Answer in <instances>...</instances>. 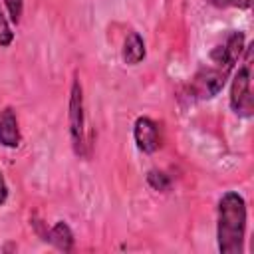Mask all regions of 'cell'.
<instances>
[{"label": "cell", "mask_w": 254, "mask_h": 254, "mask_svg": "<svg viewBox=\"0 0 254 254\" xmlns=\"http://www.w3.org/2000/svg\"><path fill=\"white\" fill-rule=\"evenodd\" d=\"M246 200L238 190H226L216 206V244L220 254H244Z\"/></svg>", "instance_id": "cell-1"}, {"label": "cell", "mask_w": 254, "mask_h": 254, "mask_svg": "<svg viewBox=\"0 0 254 254\" xmlns=\"http://www.w3.org/2000/svg\"><path fill=\"white\" fill-rule=\"evenodd\" d=\"M252 48L254 44H248L244 50H246V56H244V62L242 65H238V69L234 71L232 75V81H230V97H228V103H230V109L238 115V117H252V111H254V99H252V89H250V77H252V71H250V60H252Z\"/></svg>", "instance_id": "cell-2"}, {"label": "cell", "mask_w": 254, "mask_h": 254, "mask_svg": "<svg viewBox=\"0 0 254 254\" xmlns=\"http://www.w3.org/2000/svg\"><path fill=\"white\" fill-rule=\"evenodd\" d=\"M67 127L73 153L77 157H87L85 153V105H83V87L77 77L71 81L69 89V111H67Z\"/></svg>", "instance_id": "cell-3"}, {"label": "cell", "mask_w": 254, "mask_h": 254, "mask_svg": "<svg viewBox=\"0 0 254 254\" xmlns=\"http://www.w3.org/2000/svg\"><path fill=\"white\" fill-rule=\"evenodd\" d=\"M232 69H234L232 65L220 62H212V65L200 67L190 81V93L196 99H212L222 91Z\"/></svg>", "instance_id": "cell-4"}, {"label": "cell", "mask_w": 254, "mask_h": 254, "mask_svg": "<svg viewBox=\"0 0 254 254\" xmlns=\"http://www.w3.org/2000/svg\"><path fill=\"white\" fill-rule=\"evenodd\" d=\"M133 139L141 153L153 155L159 149V125L147 115L137 117L133 123Z\"/></svg>", "instance_id": "cell-5"}, {"label": "cell", "mask_w": 254, "mask_h": 254, "mask_svg": "<svg viewBox=\"0 0 254 254\" xmlns=\"http://www.w3.org/2000/svg\"><path fill=\"white\" fill-rule=\"evenodd\" d=\"M22 141L20 127H18V115L16 109L6 105L0 111V145L6 149H18Z\"/></svg>", "instance_id": "cell-6"}, {"label": "cell", "mask_w": 254, "mask_h": 254, "mask_svg": "<svg viewBox=\"0 0 254 254\" xmlns=\"http://www.w3.org/2000/svg\"><path fill=\"white\" fill-rule=\"evenodd\" d=\"M145 56H147V48H145V42H143L141 34L139 32H129L125 42H123V50H121L123 64L137 65L145 60Z\"/></svg>", "instance_id": "cell-7"}, {"label": "cell", "mask_w": 254, "mask_h": 254, "mask_svg": "<svg viewBox=\"0 0 254 254\" xmlns=\"http://www.w3.org/2000/svg\"><path fill=\"white\" fill-rule=\"evenodd\" d=\"M46 240L62 252H71L73 250V232H71L69 224L64 222V220H58L50 228V232L46 234Z\"/></svg>", "instance_id": "cell-8"}, {"label": "cell", "mask_w": 254, "mask_h": 254, "mask_svg": "<svg viewBox=\"0 0 254 254\" xmlns=\"http://www.w3.org/2000/svg\"><path fill=\"white\" fill-rule=\"evenodd\" d=\"M147 185L153 189V190H157V192H169L171 190V185H173V181H171V177L165 173V171H159V169H151V171H147Z\"/></svg>", "instance_id": "cell-9"}, {"label": "cell", "mask_w": 254, "mask_h": 254, "mask_svg": "<svg viewBox=\"0 0 254 254\" xmlns=\"http://www.w3.org/2000/svg\"><path fill=\"white\" fill-rule=\"evenodd\" d=\"M12 42H14V32H12V28H10L8 16L4 14V10H2V6H0V46H2V48H8Z\"/></svg>", "instance_id": "cell-10"}, {"label": "cell", "mask_w": 254, "mask_h": 254, "mask_svg": "<svg viewBox=\"0 0 254 254\" xmlns=\"http://www.w3.org/2000/svg\"><path fill=\"white\" fill-rule=\"evenodd\" d=\"M6 6V12L14 24H20L22 14H24V0H2Z\"/></svg>", "instance_id": "cell-11"}, {"label": "cell", "mask_w": 254, "mask_h": 254, "mask_svg": "<svg viewBox=\"0 0 254 254\" xmlns=\"http://www.w3.org/2000/svg\"><path fill=\"white\" fill-rule=\"evenodd\" d=\"M206 4L214 6V8H238V10H246L252 6V0H204Z\"/></svg>", "instance_id": "cell-12"}, {"label": "cell", "mask_w": 254, "mask_h": 254, "mask_svg": "<svg viewBox=\"0 0 254 254\" xmlns=\"http://www.w3.org/2000/svg\"><path fill=\"white\" fill-rule=\"evenodd\" d=\"M8 183H6V179H4V175H2V171H0V206L8 200Z\"/></svg>", "instance_id": "cell-13"}]
</instances>
